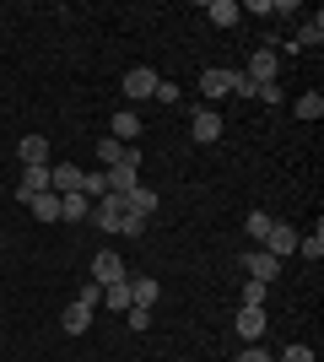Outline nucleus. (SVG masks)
<instances>
[{
	"instance_id": "nucleus-1",
	"label": "nucleus",
	"mask_w": 324,
	"mask_h": 362,
	"mask_svg": "<svg viewBox=\"0 0 324 362\" xmlns=\"http://www.w3.org/2000/svg\"><path fill=\"white\" fill-rule=\"evenodd\" d=\"M92 222L103 227V233H124V238H140V227H146V216H140V211H130V200L108 189V195H103V200L92 206Z\"/></svg>"
},
{
	"instance_id": "nucleus-2",
	"label": "nucleus",
	"mask_w": 324,
	"mask_h": 362,
	"mask_svg": "<svg viewBox=\"0 0 324 362\" xmlns=\"http://www.w3.org/2000/svg\"><path fill=\"white\" fill-rule=\"evenodd\" d=\"M297 238H303L297 227H287V222H270V233L260 238V249H265V255H276V259H287V255H297Z\"/></svg>"
},
{
	"instance_id": "nucleus-3",
	"label": "nucleus",
	"mask_w": 324,
	"mask_h": 362,
	"mask_svg": "<svg viewBox=\"0 0 324 362\" xmlns=\"http://www.w3.org/2000/svg\"><path fill=\"white\" fill-rule=\"evenodd\" d=\"M119 163H130V168H140V146H124V141H97V168H119Z\"/></svg>"
},
{
	"instance_id": "nucleus-4",
	"label": "nucleus",
	"mask_w": 324,
	"mask_h": 362,
	"mask_svg": "<svg viewBox=\"0 0 324 362\" xmlns=\"http://www.w3.org/2000/svg\"><path fill=\"white\" fill-rule=\"evenodd\" d=\"M244 271H248V281H265V287H270V281L281 276V259L265 255V249H248V255H244Z\"/></svg>"
},
{
	"instance_id": "nucleus-5",
	"label": "nucleus",
	"mask_w": 324,
	"mask_h": 362,
	"mask_svg": "<svg viewBox=\"0 0 324 362\" xmlns=\"http://www.w3.org/2000/svg\"><path fill=\"white\" fill-rule=\"evenodd\" d=\"M92 281H97V287H114V281H124V259L114 255V249H97V259H92Z\"/></svg>"
},
{
	"instance_id": "nucleus-6",
	"label": "nucleus",
	"mask_w": 324,
	"mask_h": 362,
	"mask_svg": "<svg viewBox=\"0 0 324 362\" xmlns=\"http://www.w3.org/2000/svg\"><path fill=\"white\" fill-rule=\"evenodd\" d=\"M276 65H281V60L270 54V44H265L260 54H248V71H244V76L254 81V87H270V81H276Z\"/></svg>"
},
{
	"instance_id": "nucleus-7",
	"label": "nucleus",
	"mask_w": 324,
	"mask_h": 362,
	"mask_svg": "<svg viewBox=\"0 0 324 362\" xmlns=\"http://www.w3.org/2000/svg\"><path fill=\"white\" fill-rule=\"evenodd\" d=\"M157 81H162V76H157V71H146V65H136V71L124 76V98H136V103H146V98H152V92H157Z\"/></svg>"
},
{
	"instance_id": "nucleus-8",
	"label": "nucleus",
	"mask_w": 324,
	"mask_h": 362,
	"mask_svg": "<svg viewBox=\"0 0 324 362\" xmlns=\"http://www.w3.org/2000/svg\"><path fill=\"white\" fill-rule=\"evenodd\" d=\"M232 81H238V71H222V65H211V71H200V92L205 98H227Z\"/></svg>"
},
{
	"instance_id": "nucleus-9",
	"label": "nucleus",
	"mask_w": 324,
	"mask_h": 362,
	"mask_svg": "<svg viewBox=\"0 0 324 362\" xmlns=\"http://www.w3.org/2000/svg\"><path fill=\"white\" fill-rule=\"evenodd\" d=\"M157 298H162V281H157V276H130V303H136V308H152Z\"/></svg>"
},
{
	"instance_id": "nucleus-10",
	"label": "nucleus",
	"mask_w": 324,
	"mask_h": 362,
	"mask_svg": "<svg viewBox=\"0 0 324 362\" xmlns=\"http://www.w3.org/2000/svg\"><path fill=\"white\" fill-rule=\"evenodd\" d=\"M265 325H270V314H265V308H238V335H244L248 346L265 335Z\"/></svg>"
},
{
	"instance_id": "nucleus-11",
	"label": "nucleus",
	"mask_w": 324,
	"mask_h": 362,
	"mask_svg": "<svg viewBox=\"0 0 324 362\" xmlns=\"http://www.w3.org/2000/svg\"><path fill=\"white\" fill-rule=\"evenodd\" d=\"M49 189V168H22V184H16V200L28 206L32 195H44Z\"/></svg>"
},
{
	"instance_id": "nucleus-12",
	"label": "nucleus",
	"mask_w": 324,
	"mask_h": 362,
	"mask_svg": "<svg viewBox=\"0 0 324 362\" xmlns=\"http://www.w3.org/2000/svg\"><path fill=\"white\" fill-rule=\"evenodd\" d=\"M87 216H92V200L81 195V189L60 195V222H87Z\"/></svg>"
},
{
	"instance_id": "nucleus-13",
	"label": "nucleus",
	"mask_w": 324,
	"mask_h": 362,
	"mask_svg": "<svg viewBox=\"0 0 324 362\" xmlns=\"http://www.w3.org/2000/svg\"><path fill=\"white\" fill-rule=\"evenodd\" d=\"M16 157H22V168H49V141L44 136H28L22 146H16Z\"/></svg>"
},
{
	"instance_id": "nucleus-14",
	"label": "nucleus",
	"mask_w": 324,
	"mask_h": 362,
	"mask_svg": "<svg viewBox=\"0 0 324 362\" xmlns=\"http://www.w3.org/2000/svg\"><path fill=\"white\" fill-rule=\"evenodd\" d=\"M103 173H108V189H114V195H130V189L140 184V168H130V163H119V168H103Z\"/></svg>"
},
{
	"instance_id": "nucleus-15",
	"label": "nucleus",
	"mask_w": 324,
	"mask_h": 362,
	"mask_svg": "<svg viewBox=\"0 0 324 362\" xmlns=\"http://www.w3.org/2000/svg\"><path fill=\"white\" fill-rule=\"evenodd\" d=\"M108 130H114V141H124V146H130V141L140 136V114H136V108H119V114H114V124H108Z\"/></svg>"
},
{
	"instance_id": "nucleus-16",
	"label": "nucleus",
	"mask_w": 324,
	"mask_h": 362,
	"mask_svg": "<svg viewBox=\"0 0 324 362\" xmlns=\"http://www.w3.org/2000/svg\"><path fill=\"white\" fill-rule=\"evenodd\" d=\"M28 211L38 216V222H60V195H54V189H44V195L28 200Z\"/></svg>"
},
{
	"instance_id": "nucleus-17",
	"label": "nucleus",
	"mask_w": 324,
	"mask_h": 362,
	"mask_svg": "<svg viewBox=\"0 0 324 362\" xmlns=\"http://www.w3.org/2000/svg\"><path fill=\"white\" fill-rule=\"evenodd\" d=\"M189 130H195V141H216V136H222V114H216V108H200Z\"/></svg>"
},
{
	"instance_id": "nucleus-18",
	"label": "nucleus",
	"mask_w": 324,
	"mask_h": 362,
	"mask_svg": "<svg viewBox=\"0 0 324 362\" xmlns=\"http://www.w3.org/2000/svg\"><path fill=\"white\" fill-rule=\"evenodd\" d=\"M205 16H211L216 28H238V16H244V11H238V0H211Z\"/></svg>"
},
{
	"instance_id": "nucleus-19",
	"label": "nucleus",
	"mask_w": 324,
	"mask_h": 362,
	"mask_svg": "<svg viewBox=\"0 0 324 362\" xmlns=\"http://www.w3.org/2000/svg\"><path fill=\"white\" fill-rule=\"evenodd\" d=\"M103 303L114 308V314H130V308H136V303H130V276L114 281V287H103Z\"/></svg>"
},
{
	"instance_id": "nucleus-20",
	"label": "nucleus",
	"mask_w": 324,
	"mask_h": 362,
	"mask_svg": "<svg viewBox=\"0 0 324 362\" xmlns=\"http://www.w3.org/2000/svg\"><path fill=\"white\" fill-rule=\"evenodd\" d=\"M92 314H97V308H81V303H71V308H65V314H60V325H65V330H71V335H81V330H87V325H92Z\"/></svg>"
},
{
	"instance_id": "nucleus-21",
	"label": "nucleus",
	"mask_w": 324,
	"mask_h": 362,
	"mask_svg": "<svg viewBox=\"0 0 324 362\" xmlns=\"http://www.w3.org/2000/svg\"><path fill=\"white\" fill-rule=\"evenodd\" d=\"M124 200H130V211H140V216H152L157 206H162V200H157V189H140V184H136V189H130Z\"/></svg>"
},
{
	"instance_id": "nucleus-22",
	"label": "nucleus",
	"mask_w": 324,
	"mask_h": 362,
	"mask_svg": "<svg viewBox=\"0 0 324 362\" xmlns=\"http://www.w3.org/2000/svg\"><path fill=\"white\" fill-rule=\"evenodd\" d=\"M81 195H87V200H103V195H108V173H103V168L81 173Z\"/></svg>"
},
{
	"instance_id": "nucleus-23",
	"label": "nucleus",
	"mask_w": 324,
	"mask_h": 362,
	"mask_svg": "<svg viewBox=\"0 0 324 362\" xmlns=\"http://www.w3.org/2000/svg\"><path fill=\"white\" fill-rule=\"evenodd\" d=\"M297 119H319V114H324V98H319V92H308V98H297Z\"/></svg>"
},
{
	"instance_id": "nucleus-24",
	"label": "nucleus",
	"mask_w": 324,
	"mask_h": 362,
	"mask_svg": "<svg viewBox=\"0 0 324 362\" xmlns=\"http://www.w3.org/2000/svg\"><path fill=\"white\" fill-rule=\"evenodd\" d=\"M265 298H270L265 281H248V287H244V308H265Z\"/></svg>"
},
{
	"instance_id": "nucleus-25",
	"label": "nucleus",
	"mask_w": 324,
	"mask_h": 362,
	"mask_svg": "<svg viewBox=\"0 0 324 362\" xmlns=\"http://www.w3.org/2000/svg\"><path fill=\"white\" fill-rule=\"evenodd\" d=\"M244 227H248V238L260 243L265 233H270V216H265V211H248V222H244Z\"/></svg>"
},
{
	"instance_id": "nucleus-26",
	"label": "nucleus",
	"mask_w": 324,
	"mask_h": 362,
	"mask_svg": "<svg viewBox=\"0 0 324 362\" xmlns=\"http://www.w3.org/2000/svg\"><path fill=\"white\" fill-rule=\"evenodd\" d=\"M297 255H308V259H319L324 255V238L313 233V238H297Z\"/></svg>"
},
{
	"instance_id": "nucleus-27",
	"label": "nucleus",
	"mask_w": 324,
	"mask_h": 362,
	"mask_svg": "<svg viewBox=\"0 0 324 362\" xmlns=\"http://www.w3.org/2000/svg\"><path fill=\"white\" fill-rule=\"evenodd\" d=\"M97 298H103V287H97V281H87V287L76 292V303H81V308H97Z\"/></svg>"
},
{
	"instance_id": "nucleus-28",
	"label": "nucleus",
	"mask_w": 324,
	"mask_h": 362,
	"mask_svg": "<svg viewBox=\"0 0 324 362\" xmlns=\"http://www.w3.org/2000/svg\"><path fill=\"white\" fill-rule=\"evenodd\" d=\"M124 319H130V330H152V308H130Z\"/></svg>"
},
{
	"instance_id": "nucleus-29",
	"label": "nucleus",
	"mask_w": 324,
	"mask_h": 362,
	"mask_svg": "<svg viewBox=\"0 0 324 362\" xmlns=\"http://www.w3.org/2000/svg\"><path fill=\"white\" fill-rule=\"evenodd\" d=\"M152 98H157V103H179V87H173V81H157Z\"/></svg>"
},
{
	"instance_id": "nucleus-30",
	"label": "nucleus",
	"mask_w": 324,
	"mask_h": 362,
	"mask_svg": "<svg viewBox=\"0 0 324 362\" xmlns=\"http://www.w3.org/2000/svg\"><path fill=\"white\" fill-rule=\"evenodd\" d=\"M281 362H313V351L308 346H287V351H281Z\"/></svg>"
},
{
	"instance_id": "nucleus-31",
	"label": "nucleus",
	"mask_w": 324,
	"mask_h": 362,
	"mask_svg": "<svg viewBox=\"0 0 324 362\" xmlns=\"http://www.w3.org/2000/svg\"><path fill=\"white\" fill-rule=\"evenodd\" d=\"M254 103H281V87H276V81H270V87H260V92H254Z\"/></svg>"
},
{
	"instance_id": "nucleus-32",
	"label": "nucleus",
	"mask_w": 324,
	"mask_h": 362,
	"mask_svg": "<svg viewBox=\"0 0 324 362\" xmlns=\"http://www.w3.org/2000/svg\"><path fill=\"white\" fill-rule=\"evenodd\" d=\"M319 38H324V22H319V16H313L308 28H303V44H319Z\"/></svg>"
},
{
	"instance_id": "nucleus-33",
	"label": "nucleus",
	"mask_w": 324,
	"mask_h": 362,
	"mask_svg": "<svg viewBox=\"0 0 324 362\" xmlns=\"http://www.w3.org/2000/svg\"><path fill=\"white\" fill-rule=\"evenodd\" d=\"M238 362H270V351H260V346H248V351H244V357H238Z\"/></svg>"
}]
</instances>
